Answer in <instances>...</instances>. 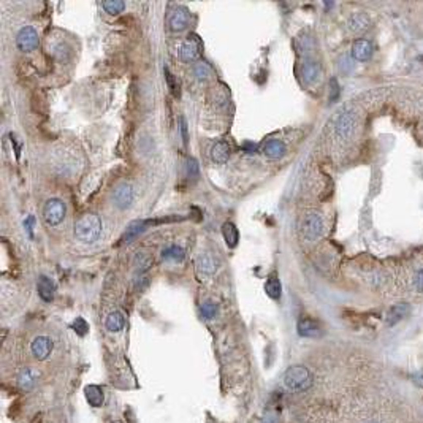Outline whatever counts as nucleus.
Here are the masks:
<instances>
[{
	"instance_id": "obj_20",
	"label": "nucleus",
	"mask_w": 423,
	"mask_h": 423,
	"mask_svg": "<svg viewBox=\"0 0 423 423\" xmlns=\"http://www.w3.org/2000/svg\"><path fill=\"white\" fill-rule=\"evenodd\" d=\"M124 325H125V317L120 311H113L105 320V327L111 333H119L124 328Z\"/></svg>"
},
{
	"instance_id": "obj_19",
	"label": "nucleus",
	"mask_w": 423,
	"mask_h": 423,
	"mask_svg": "<svg viewBox=\"0 0 423 423\" xmlns=\"http://www.w3.org/2000/svg\"><path fill=\"white\" fill-rule=\"evenodd\" d=\"M407 314H409V305H407V303L395 305L393 308H390L388 312H387V317H385L387 325H390V327L396 325L398 322H401Z\"/></svg>"
},
{
	"instance_id": "obj_5",
	"label": "nucleus",
	"mask_w": 423,
	"mask_h": 423,
	"mask_svg": "<svg viewBox=\"0 0 423 423\" xmlns=\"http://www.w3.org/2000/svg\"><path fill=\"white\" fill-rule=\"evenodd\" d=\"M324 233V220L317 213H309L301 222V235L306 241H317Z\"/></svg>"
},
{
	"instance_id": "obj_29",
	"label": "nucleus",
	"mask_w": 423,
	"mask_h": 423,
	"mask_svg": "<svg viewBox=\"0 0 423 423\" xmlns=\"http://www.w3.org/2000/svg\"><path fill=\"white\" fill-rule=\"evenodd\" d=\"M201 314H203L205 319H214L217 314V305L213 303V301H206V303L201 306Z\"/></svg>"
},
{
	"instance_id": "obj_24",
	"label": "nucleus",
	"mask_w": 423,
	"mask_h": 423,
	"mask_svg": "<svg viewBox=\"0 0 423 423\" xmlns=\"http://www.w3.org/2000/svg\"><path fill=\"white\" fill-rule=\"evenodd\" d=\"M84 391H86V396H87V401H89L90 406H94V407L102 406V402H103V390L100 388L98 385H89V387H86Z\"/></svg>"
},
{
	"instance_id": "obj_11",
	"label": "nucleus",
	"mask_w": 423,
	"mask_h": 423,
	"mask_svg": "<svg viewBox=\"0 0 423 423\" xmlns=\"http://www.w3.org/2000/svg\"><path fill=\"white\" fill-rule=\"evenodd\" d=\"M230 153H231V149L227 141H217V143H214L213 148H211L209 156L214 164L224 165L230 157Z\"/></svg>"
},
{
	"instance_id": "obj_2",
	"label": "nucleus",
	"mask_w": 423,
	"mask_h": 423,
	"mask_svg": "<svg viewBox=\"0 0 423 423\" xmlns=\"http://www.w3.org/2000/svg\"><path fill=\"white\" fill-rule=\"evenodd\" d=\"M100 233H102V220H100L97 214L87 213L76 220L73 235L79 243L84 244L94 243V241L98 239Z\"/></svg>"
},
{
	"instance_id": "obj_18",
	"label": "nucleus",
	"mask_w": 423,
	"mask_h": 423,
	"mask_svg": "<svg viewBox=\"0 0 423 423\" xmlns=\"http://www.w3.org/2000/svg\"><path fill=\"white\" fill-rule=\"evenodd\" d=\"M148 228V222L146 220H135V222H132L130 224L128 227H127V230H125V233H124V236H122V243L124 244H130V243H133V241L143 233V231Z\"/></svg>"
},
{
	"instance_id": "obj_10",
	"label": "nucleus",
	"mask_w": 423,
	"mask_h": 423,
	"mask_svg": "<svg viewBox=\"0 0 423 423\" xmlns=\"http://www.w3.org/2000/svg\"><path fill=\"white\" fill-rule=\"evenodd\" d=\"M189 24V12L184 7H176L168 18V26L173 32H181Z\"/></svg>"
},
{
	"instance_id": "obj_13",
	"label": "nucleus",
	"mask_w": 423,
	"mask_h": 423,
	"mask_svg": "<svg viewBox=\"0 0 423 423\" xmlns=\"http://www.w3.org/2000/svg\"><path fill=\"white\" fill-rule=\"evenodd\" d=\"M320 67L314 60H306V62L301 65V78L306 84H314L320 79Z\"/></svg>"
},
{
	"instance_id": "obj_23",
	"label": "nucleus",
	"mask_w": 423,
	"mask_h": 423,
	"mask_svg": "<svg viewBox=\"0 0 423 423\" xmlns=\"http://www.w3.org/2000/svg\"><path fill=\"white\" fill-rule=\"evenodd\" d=\"M265 292H266V295L269 298H273V300H277L280 298V292H282V287H280V280L276 274H271L266 282H265Z\"/></svg>"
},
{
	"instance_id": "obj_15",
	"label": "nucleus",
	"mask_w": 423,
	"mask_h": 423,
	"mask_svg": "<svg viewBox=\"0 0 423 423\" xmlns=\"http://www.w3.org/2000/svg\"><path fill=\"white\" fill-rule=\"evenodd\" d=\"M352 56L358 62H366V60L372 56V45L368 40H357L352 46Z\"/></svg>"
},
{
	"instance_id": "obj_34",
	"label": "nucleus",
	"mask_w": 423,
	"mask_h": 423,
	"mask_svg": "<svg viewBox=\"0 0 423 423\" xmlns=\"http://www.w3.org/2000/svg\"><path fill=\"white\" fill-rule=\"evenodd\" d=\"M34 225H35V217L34 216H29L26 220H24V227H26V231H27V235L30 238H34Z\"/></svg>"
},
{
	"instance_id": "obj_37",
	"label": "nucleus",
	"mask_w": 423,
	"mask_h": 423,
	"mask_svg": "<svg viewBox=\"0 0 423 423\" xmlns=\"http://www.w3.org/2000/svg\"><path fill=\"white\" fill-rule=\"evenodd\" d=\"M10 138H12V145L15 146V153H16V157H19V154H21V143L18 141L16 135L15 133H10Z\"/></svg>"
},
{
	"instance_id": "obj_1",
	"label": "nucleus",
	"mask_w": 423,
	"mask_h": 423,
	"mask_svg": "<svg viewBox=\"0 0 423 423\" xmlns=\"http://www.w3.org/2000/svg\"><path fill=\"white\" fill-rule=\"evenodd\" d=\"M284 385L292 395H300L311 390L314 385V374L303 365H295L287 369Z\"/></svg>"
},
{
	"instance_id": "obj_30",
	"label": "nucleus",
	"mask_w": 423,
	"mask_h": 423,
	"mask_svg": "<svg viewBox=\"0 0 423 423\" xmlns=\"http://www.w3.org/2000/svg\"><path fill=\"white\" fill-rule=\"evenodd\" d=\"M380 184H382V175H380V171L379 170H374L372 171V176H371V194L372 195H376L379 194V190H380Z\"/></svg>"
},
{
	"instance_id": "obj_3",
	"label": "nucleus",
	"mask_w": 423,
	"mask_h": 423,
	"mask_svg": "<svg viewBox=\"0 0 423 423\" xmlns=\"http://www.w3.org/2000/svg\"><path fill=\"white\" fill-rule=\"evenodd\" d=\"M357 127V113L354 109H344L336 119L335 135L339 141H347L354 135Z\"/></svg>"
},
{
	"instance_id": "obj_36",
	"label": "nucleus",
	"mask_w": 423,
	"mask_h": 423,
	"mask_svg": "<svg viewBox=\"0 0 423 423\" xmlns=\"http://www.w3.org/2000/svg\"><path fill=\"white\" fill-rule=\"evenodd\" d=\"M371 211L368 209V208H365L363 211H361V217H360V224H361V227H368L369 225V222H371Z\"/></svg>"
},
{
	"instance_id": "obj_7",
	"label": "nucleus",
	"mask_w": 423,
	"mask_h": 423,
	"mask_svg": "<svg viewBox=\"0 0 423 423\" xmlns=\"http://www.w3.org/2000/svg\"><path fill=\"white\" fill-rule=\"evenodd\" d=\"M201 49H203V43H201V40L198 38V35L192 34V35L187 37V40L183 43V46H181L179 56L184 62H192V60L200 57Z\"/></svg>"
},
{
	"instance_id": "obj_32",
	"label": "nucleus",
	"mask_w": 423,
	"mask_h": 423,
	"mask_svg": "<svg viewBox=\"0 0 423 423\" xmlns=\"http://www.w3.org/2000/svg\"><path fill=\"white\" fill-rule=\"evenodd\" d=\"M73 328L75 331L79 335V336H84L87 331H89V325H87V322L81 317H78L75 322H73Z\"/></svg>"
},
{
	"instance_id": "obj_31",
	"label": "nucleus",
	"mask_w": 423,
	"mask_h": 423,
	"mask_svg": "<svg viewBox=\"0 0 423 423\" xmlns=\"http://www.w3.org/2000/svg\"><path fill=\"white\" fill-rule=\"evenodd\" d=\"M165 78H167V83H168V87L171 89V92L175 95H179V81L168 68H165Z\"/></svg>"
},
{
	"instance_id": "obj_6",
	"label": "nucleus",
	"mask_w": 423,
	"mask_h": 423,
	"mask_svg": "<svg viewBox=\"0 0 423 423\" xmlns=\"http://www.w3.org/2000/svg\"><path fill=\"white\" fill-rule=\"evenodd\" d=\"M38 32L30 26L23 27L16 35V46L19 48V51L23 53H30L38 46Z\"/></svg>"
},
{
	"instance_id": "obj_39",
	"label": "nucleus",
	"mask_w": 423,
	"mask_h": 423,
	"mask_svg": "<svg viewBox=\"0 0 423 423\" xmlns=\"http://www.w3.org/2000/svg\"><path fill=\"white\" fill-rule=\"evenodd\" d=\"M331 89H333V90H331V100H336L338 95H339V86H338V83L335 81V79L331 81Z\"/></svg>"
},
{
	"instance_id": "obj_38",
	"label": "nucleus",
	"mask_w": 423,
	"mask_h": 423,
	"mask_svg": "<svg viewBox=\"0 0 423 423\" xmlns=\"http://www.w3.org/2000/svg\"><path fill=\"white\" fill-rule=\"evenodd\" d=\"M181 135H183L184 145H187L189 136H187V124H186V119H181Z\"/></svg>"
},
{
	"instance_id": "obj_26",
	"label": "nucleus",
	"mask_w": 423,
	"mask_h": 423,
	"mask_svg": "<svg viewBox=\"0 0 423 423\" xmlns=\"http://www.w3.org/2000/svg\"><path fill=\"white\" fill-rule=\"evenodd\" d=\"M194 73L200 81H208V79L213 76V68H211L206 62H198L194 67Z\"/></svg>"
},
{
	"instance_id": "obj_8",
	"label": "nucleus",
	"mask_w": 423,
	"mask_h": 423,
	"mask_svg": "<svg viewBox=\"0 0 423 423\" xmlns=\"http://www.w3.org/2000/svg\"><path fill=\"white\" fill-rule=\"evenodd\" d=\"M133 198H135V192H133V187L127 184V183H122V184H119L114 190V194H113V200H114V205L119 208V209H127L130 205L133 203Z\"/></svg>"
},
{
	"instance_id": "obj_12",
	"label": "nucleus",
	"mask_w": 423,
	"mask_h": 423,
	"mask_svg": "<svg viewBox=\"0 0 423 423\" xmlns=\"http://www.w3.org/2000/svg\"><path fill=\"white\" fill-rule=\"evenodd\" d=\"M37 290H38L40 298H42L45 303H51V301L54 300L56 286H54V282L49 279L48 276H40L38 284H37Z\"/></svg>"
},
{
	"instance_id": "obj_27",
	"label": "nucleus",
	"mask_w": 423,
	"mask_h": 423,
	"mask_svg": "<svg viewBox=\"0 0 423 423\" xmlns=\"http://www.w3.org/2000/svg\"><path fill=\"white\" fill-rule=\"evenodd\" d=\"M103 8L109 15H119L125 8V4L120 2V0H111V2H103Z\"/></svg>"
},
{
	"instance_id": "obj_14",
	"label": "nucleus",
	"mask_w": 423,
	"mask_h": 423,
	"mask_svg": "<svg viewBox=\"0 0 423 423\" xmlns=\"http://www.w3.org/2000/svg\"><path fill=\"white\" fill-rule=\"evenodd\" d=\"M298 333L305 338H317V336H320L322 330L316 320H312L309 317H303L298 322Z\"/></svg>"
},
{
	"instance_id": "obj_9",
	"label": "nucleus",
	"mask_w": 423,
	"mask_h": 423,
	"mask_svg": "<svg viewBox=\"0 0 423 423\" xmlns=\"http://www.w3.org/2000/svg\"><path fill=\"white\" fill-rule=\"evenodd\" d=\"M30 352L37 360H46L53 352V341L51 338L40 335L34 338L32 344H30Z\"/></svg>"
},
{
	"instance_id": "obj_4",
	"label": "nucleus",
	"mask_w": 423,
	"mask_h": 423,
	"mask_svg": "<svg viewBox=\"0 0 423 423\" xmlns=\"http://www.w3.org/2000/svg\"><path fill=\"white\" fill-rule=\"evenodd\" d=\"M65 213H67L65 203L59 198L48 200L43 206V219H45L46 225H49V227H56L62 222L65 217Z\"/></svg>"
},
{
	"instance_id": "obj_25",
	"label": "nucleus",
	"mask_w": 423,
	"mask_h": 423,
	"mask_svg": "<svg viewBox=\"0 0 423 423\" xmlns=\"http://www.w3.org/2000/svg\"><path fill=\"white\" fill-rule=\"evenodd\" d=\"M162 257L165 260H173V261H183L184 257H186V250L178 246V244H173V246H170L167 249H164V252H162Z\"/></svg>"
},
{
	"instance_id": "obj_16",
	"label": "nucleus",
	"mask_w": 423,
	"mask_h": 423,
	"mask_svg": "<svg viewBox=\"0 0 423 423\" xmlns=\"http://www.w3.org/2000/svg\"><path fill=\"white\" fill-rule=\"evenodd\" d=\"M286 145L284 141L280 139H269L263 146V154L269 159V160H277L280 157H284L286 154Z\"/></svg>"
},
{
	"instance_id": "obj_40",
	"label": "nucleus",
	"mask_w": 423,
	"mask_h": 423,
	"mask_svg": "<svg viewBox=\"0 0 423 423\" xmlns=\"http://www.w3.org/2000/svg\"><path fill=\"white\" fill-rule=\"evenodd\" d=\"M363 423H379V421H374V420H366V421H363Z\"/></svg>"
},
{
	"instance_id": "obj_33",
	"label": "nucleus",
	"mask_w": 423,
	"mask_h": 423,
	"mask_svg": "<svg viewBox=\"0 0 423 423\" xmlns=\"http://www.w3.org/2000/svg\"><path fill=\"white\" fill-rule=\"evenodd\" d=\"M187 176L189 179H197L198 178V164L195 159L187 160Z\"/></svg>"
},
{
	"instance_id": "obj_22",
	"label": "nucleus",
	"mask_w": 423,
	"mask_h": 423,
	"mask_svg": "<svg viewBox=\"0 0 423 423\" xmlns=\"http://www.w3.org/2000/svg\"><path fill=\"white\" fill-rule=\"evenodd\" d=\"M222 235H224V239H225L228 247H236L238 239H239V233H238V228L235 227V224L225 222L222 225Z\"/></svg>"
},
{
	"instance_id": "obj_17",
	"label": "nucleus",
	"mask_w": 423,
	"mask_h": 423,
	"mask_svg": "<svg viewBox=\"0 0 423 423\" xmlns=\"http://www.w3.org/2000/svg\"><path fill=\"white\" fill-rule=\"evenodd\" d=\"M369 27V18L365 13H354L347 19V29L352 34H361Z\"/></svg>"
},
{
	"instance_id": "obj_35",
	"label": "nucleus",
	"mask_w": 423,
	"mask_h": 423,
	"mask_svg": "<svg viewBox=\"0 0 423 423\" xmlns=\"http://www.w3.org/2000/svg\"><path fill=\"white\" fill-rule=\"evenodd\" d=\"M414 284H415V289L423 294V268H420V269L417 271V274H415V277H414Z\"/></svg>"
},
{
	"instance_id": "obj_21",
	"label": "nucleus",
	"mask_w": 423,
	"mask_h": 423,
	"mask_svg": "<svg viewBox=\"0 0 423 423\" xmlns=\"http://www.w3.org/2000/svg\"><path fill=\"white\" fill-rule=\"evenodd\" d=\"M197 269L203 274H213L217 269V261L209 254H201L197 258Z\"/></svg>"
},
{
	"instance_id": "obj_28",
	"label": "nucleus",
	"mask_w": 423,
	"mask_h": 423,
	"mask_svg": "<svg viewBox=\"0 0 423 423\" xmlns=\"http://www.w3.org/2000/svg\"><path fill=\"white\" fill-rule=\"evenodd\" d=\"M135 266H136V273H145V271L149 269L151 266V258L146 255V254H139L136 255V260H135Z\"/></svg>"
}]
</instances>
